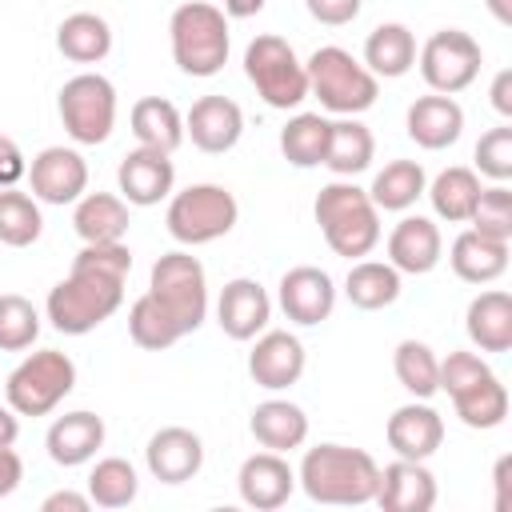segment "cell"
<instances>
[{
  "label": "cell",
  "instance_id": "52",
  "mask_svg": "<svg viewBox=\"0 0 512 512\" xmlns=\"http://www.w3.org/2000/svg\"><path fill=\"white\" fill-rule=\"evenodd\" d=\"M268 0H224V16H236V20H244V16H256L260 8H264Z\"/></svg>",
  "mask_w": 512,
  "mask_h": 512
},
{
  "label": "cell",
  "instance_id": "53",
  "mask_svg": "<svg viewBox=\"0 0 512 512\" xmlns=\"http://www.w3.org/2000/svg\"><path fill=\"white\" fill-rule=\"evenodd\" d=\"M496 508H508V456L496 460Z\"/></svg>",
  "mask_w": 512,
  "mask_h": 512
},
{
  "label": "cell",
  "instance_id": "28",
  "mask_svg": "<svg viewBox=\"0 0 512 512\" xmlns=\"http://www.w3.org/2000/svg\"><path fill=\"white\" fill-rule=\"evenodd\" d=\"M412 64H416V36H412L408 24L388 20V24H376L368 32V40H364V68L376 80L380 76L384 80H396V76L412 72Z\"/></svg>",
  "mask_w": 512,
  "mask_h": 512
},
{
  "label": "cell",
  "instance_id": "50",
  "mask_svg": "<svg viewBox=\"0 0 512 512\" xmlns=\"http://www.w3.org/2000/svg\"><path fill=\"white\" fill-rule=\"evenodd\" d=\"M492 108L500 116H512V68L496 72V80H492Z\"/></svg>",
  "mask_w": 512,
  "mask_h": 512
},
{
  "label": "cell",
  "instance_id": "41",
  "mask_svg": "<svg viewBox=\"0 0 512 512\" xmlns=\"http://www.w3.org/2000/svg\"><path fill=\"white\" fill-rule=\"evenodd\" d=\"M136 492H140V480L124 456H104L88 472V496L100 508H128L136 500Z\"/></svg>",
  "mask_w": 512,
  "mask_h": 512
},
{
  "label": "cell",
  "instance_id": "49",
  "mask_svg": "<svg viewBox=\"0 0 512 512\" xmlns=\"http://www.w3.org/2000/svg\"><path fill=\"white\" fill-rule=\"evenodd\" d=\"M44 512H88L92 508V496H80V492H52V496H44V504H40Z\"/></svg>",
  "mask_w": 512,
  "mask_h": 512
},
{
  "label": "cell",
  "instance_id": "30",
  "mask_svg": "<svg viewBox=\"0 0 512 512\" xmlns=\"http://www.w3.org/2000/svg\"><path fill=\"white\" fill-rule=\"evenodd\" d=\"M72 228L84 244H104V240H124L128 232V200L112 192H84L72 212Z\"/></svg>",
  "mask_w": 512,
  "mask_h": 512
},
{
  "label": "cell",
  "instance_id": "46",
  "mask_svg": "<svg viewBox=\"0 0 512 512\" xmlns=\"http://www.w3.org/2000/svg\"><path fill=\"white\" fill-rule=\"evenodd\" d=\"M304 8L312 20H320L328 28H344L360 16V0H304Z\"/></svg>",
  "mask_w": 512,
  "mask_h": 512
},
{
  "label": "cell",
  "instance_id": "24",
  "mask_svg": "<svg viewBox=\"0 0 512 512\" xmlns=\"http://www.w3.org/2000/svg\"><path fill=\"white\" fill-rule=\"evenodd\" d=\"M104 444V420L96 412H64L52 420L48 436H44V448L56 464L64 468H76V464H88Z\"/></svg>",
  "mask_w": 512,
  "mask_h": 512
},
{
  "label": "cell",
  "instance_id": "5",
  "mask_svg": "<svg viewBox=\"0 0 512 512\" xmlns=\"http://www.w3.org/2000/svg\"><path fill=\"white\" fill-rule=\"evenodd\" d=\"M304 72H308V96H316L320 108H328V112H336V116H360V112H368V108L376 104V96H380L376 76H372L352 52H344V48H336V44L316 48V52L308 56Z\"/></svg>",
  "mask_w": 512,
  "mask_h": 512
},
{
  "label": "cell",
  "instance_id": "54",
  "mask_svg": "<svg viewBox=\"0 0 512 512\" xmlns=\"http://www.w3.org/2000/svg\"><path fill=\"white\" fill-rule=\"evenodd\" d=\"M484 4H488V12H492V16H496L504 28L512 24V0H484Z\"/></svg>",
  "mask_w": 512,
  "mask_h": 512
},
{
  "label": "cell",
  "instance_id": "9",
  "mask_svg": "<svg viewBox=\"0 0 512 512\" xmlns=\"http://www.w3.org/2000/svg\"><path fill=\"white\" fill-rule=\"evenodd\" d=\"M148 292L172 312L184 336L196 332L208 316V276L192 252H164L148 272Z\"/></svg>",
  "mask_w": 512,
  "mask_h": 512
},
{
  "label": "cell",
  "instance_id": "13",
  "mask_svg": "<svg viewBox=\"0 0 512 512\" xmlns=\"http://www.w3.org/2000/svg\"><path fill=\"white\" fill-rule=\"evenodd\" d=\"M280 308L292 324H324L336 308V284L324 268H312V264H300V268H288L280 276Z\"/></svg>",
  "mask_w": 512,
  "mask_h": 512
},
{
  "label": "cell",
  "instance_id": "47",
  "mask_svg": "<svg viewBox=\"0 0 512 512\" xmlns=\"http://www.w3.org/2000/svg\"><path fill=\"white\" fill-rule=\"evenodd\" d=\"M24 172H28V164H24L20 144H16L12 136H4V132H0V188H12Z\"/></svg>",
  "mask_w": 512,
  "mask_h": 512
},
{
  "label": "cell",
  "instance_id": "3",
  "mask_svg": "<svg viewBox=\"0 0 512 512\" xmlns=\"http://www.w3.org/2000/svg\"><path fill=\"white\" fill-rule=\"evenodd\" d=\"M312 212H316V224H320V232L336 256L360 260L380 244V208L352 180L324 184Z\"/></svg>",
  "mask_w": 512,
  "mask_h": 512
},
{
  "label": "cell",
  "instance_id": "43",
  "mask_svg": "<svg viewBox=\"0 0 512 512\" xmlns=\"http://www.w3.org/2000/svg\"><path fill=\"white\" fill-rule=\"evenodd\" d=\"M468 224H472L476 232L492 236V240H512V192H508L504 184L480 188Z\"/></svg>",
  "mask_w": 512,
  "mask_h": 512
},
{
  "label": "cell",
  "instance_id": "45",
  "mask_svg": "<svg viewBox=\"0 0 512 512\" xmlns=\"http://www.w3.org/2000/svg\"><path fill=\"white\" fill-rule=\"evenodd\" d=\"M492 368L476 356V352H448L444 360H440V376H436V384L448 392V396H456V392H464L468 384H476L480 376H488Z\"/></svg>",
  "mask_w": 512,
  "mask_h": 512
},
{
  "label": "cell",
  "instance_id": "2",
  "mask_svg": "<svg viewBox=\"0 0 512 512\" xmlns=\"http://www.w3.org/2000/svg\"><path fill=\"white\" fill-rule=\"evenodd\" d=\"M120 304H124V276L72 264L68 280H60V284L48 292L44 312H48V320H52L56 332H64V336H84V332L100 328Z\"/></svg>",
  "mask_w": 512,
  "mask_h": 512
},
{
  "label": "cell",
  "instance_id": "42",
  "mask_svg": "<svg viewBox=\"0 0 512 512\" xmlns=\"http://www.w3.org/2000/svg\"><path fill=\"white\" fill-rule=\"evenodd\" d=\"M40 336V312L32 308V300L4 292L0 296V352H24L32 348Z\"/></svg>",
  "mask_w": 512,
  "mask_h": 512
},
{
  "label": "cell",
  "instance_id": "14",
  "mask_svg": "<svg viewBox=\"0 0 512 512\" xmlns=\"http://www.w3.org/2000/svg\"><path fill=\"white\" fill-rule=\"evenodd\" d=\"M116 184H120V192H124L128 204L152 208V204H160V200L172 192V184H176L172 156L160 152V148H144V144H140V148H132V152L120 160Z\"/></svg>",
  "mask_w": 512,
  "mask_h": 512
},
{
  "label": "cell",
  "instance_id": "21",
  "mask_svg": "<svg viewBox=\"0 0 512 512\" xmlns=\"http://www.w3.org/2000/svg\"><path fill=\"white\" fill-rule=\"evenodd\" d=\"M144 460H148V472H152L160 484H184V480H192V476L200 472V464H204V444H200V436H196L192 428L172 424V428H160V432L148 440Z\"/></svg>",
  "mask_w": 512,
  "mask_h": 512
},
{
  "label": "cell",
  "instance_id": "29",
  "mask_svg": "<svg viewBox=\"0 0 512 512\" xmlns=\"http://www.w3.org/2000/svg\"><path fill=\"white\" fill-rule=\"evenodd\" d=\"M128 120H132L136 144H144V148H160V152L172 156V152L184 144V116H180V108H176L172 100H164V96H144V100H136Z\"/></svg>",
  "mask_w": 512,
  "mask_h": 512
},
{
  "label": "cell",
  "instance_id": "12",
  "mask_svg": "<svg viewBox=\"0 0 512 512\" xmlns=\"http://www.w3.org/2000/svg\"><path fill=\"white\" fill-rule=\"evenodd\" d=\"M28 184L40 204H76L88 192V164L76 148L52 144L32 160Z\"/></svg>",
  "mask_w": 512,
  "mask_h": 512
},
{
  "label": "cell",
  "instance_id": "36",
  "mask_svg": "<svg viewBox=\"0 0 512 512\" xmlns=\"http://www.w3.org/2000/svg\"><path fill=\"white\" fill-rule=\"evenodd\" d=\"M328 124L320 112H296L284 128H280V152L288 164L296 168H316L324 164V148H328Z\"/></svg>",
  "mask_w": 512,
  "mask_h": 512
},
{
  "label": "cell",
  "instance_id": "38",
  "mask_svg": "<svg viewBox=\"0 0 512 512\" xmlns=\"http://www.w3.org/2000/svg\"><path fill=\"white\" fill-rule=\"evenodd\" d=\"M128 332H132V340H136L140 348H148V352L172 348V344L184 336V328L172 320V312H168L152 292H144V296L132 300V308H128Z\"/></svg>",
  "mask_w": 512,
  "mask_h": 512
},
{
  "label": "cell",
  "instance_id": "22",
  "mask_svg": "<svg viewBox=\"0 0 512 512\" xmlns=\"http://www.w3.org/2000/svg\"><path fill=\"white\" fill-rule=\"evenodd\" d=\"M440 256H444V240H440V228L428 216H404L388 232V264L396 272L424 276L440 264Z\"/></svg>",
  "mask_w": 512,
  "mask_h": 512
},
{
  "label": "cell",
  "instance_id": "44",
  "mask_svg": "<svg viewBox=\"0 0 512 512\" xmlns=\"http://www.w3.org/2000/svg\"><path fill=\"white\" fill-rule=\"evenodd\" d=\"M476 168L480 176L504 184L512 176V128L500 124V128H488L480 140H476Z\"/></svg>",
  "mask_w": 512,
  "mask_h": 512
},
{
  "label": "cell",
  "instance_id": "23",
  "mask_svg": "<svg viewBox=\"0 0 512 512\" xmlns=\"http://www.w3.org/2000/svg\"><path fill=\"white\" fill-rule=\"evenodd\" d=\"M404 124H408V136H412L420 148L440 152V148H452V144L460 140V132H464V108H460L452 96H440V92L416 96V100L408 104Z\"/></svg>",
  "mask_w": 512,
  "mask_h": 512
},
{
  "label": "cell",
  "instance_id": "40",
  "mask_svg": "<svg viewBox=\"0 0 512 512\" xmlns=\"http://www.w3.org/2000/svg\"><path fill=\"white\" fill-rule=\"evenodd\" d=\"M44 232L40 200L16 188H0V244L8 248H28Z\"/></svg>",
  "mask_w": 512,
  "mask_h": 512
},
{
  "label": "cell",
  "instance_id": "18",
  "mask_svg": "<svg viewBox=\"0 0 512 512\" xmlns=\"http://www.w3.org/2000/svg\"><path fill=\"white\" fill-rule=\"evenodd\" d=\"M248 376L268 392L292 388L304 376V344L292 332H260L248 352Z\"/></svg>",
  "mask_w": 512,
  "mask_h": 512
},
{
  "label": "cell",
  "instance_id": "7",
  "mask_svg": "<svg viewBox=\"0 0 512 512\" xmlns=\"http://www.w3.org/2000/svg\"><path fill=\"white\" fill-rule=\"evenodd\" d=\"M72 388H76L72 356H64L60 348H40L12 368L4 396L16 416H48Z\"/></svg>",
  "mask_w": 512,
  "mask_h": 512
},
{
  "label": "cell",
  "instance_id": "10",
  "mask_svg": "<svg viewBox=\"0 0 512 512\" xmlns=\"http://www.w3.org/2000/svg\"><path fill=\"white\" fill-rule=\"evenodd\" d=\"M56 108H60L64 132L76 144H104L116 128V88L100 72H80L64 80Z\"/></svg>",
  "mask_w": 512,
  "mask_h": 512
},
{
  "label": "cell",
  "instance_id": "19",
  "mask_svg": "<svg viewBox=\"0 0 512 512\" xmlns=\"http://www.w3.org/2000/svg\"><path fill=\"white\" fill-rule=\"evenodd\" d=\"M384 436H388V448L404 460H428L440 444H444V420L432 404L424 400H412V404H400L388 424H384Z\"/></svg>",
  "mask_w": 512,
  "mask_h": 512
},
{
  "label": "cell",
  "instance_id": "15",
  "mask_svg": "<svg viewBox=\"0 0 512 512\" xmlns=\"http://www.w3.org/2000/svg\"><path fill=\"white\" fill-rule=\"evenodd\" d=\"M216 320H220V332L224 336H232V340H256L268 328V320H272V300L260 288V280L236 276V280L224 284V292L216 300Z\"/></svg>",
  "mask_w": 512,
  "mask_h": 512
},
{
  "label": "cell",
  "instance_id": "26",
  "mask_svg": "<svg viewBox=\"0 0 512 512\" xmlns=\"http://www.w3.org/2000/svg\"><path fill=\"white\" fill-rule=\"evenodd\" d=\"M464 328L480 352H508L512 348V296L500 288L472 296L464 312Z\"/></svg>",
  "mask_w": 512,
  "mask_h": 512
},
{
  "label": "cell",
  "instance_id": "39",
  "mask_svg": "<svg viewBox=\"0 0 512 512\" xmlns=\"http://www.w3.org/2000/svg\"><path fill=\"white\" fill-rule=\"evenodd\" d=\"M392 372H396L400 388L412 392L416 400H428L432 392H440V384H436L440 360L424 340H400L392 352Z\"/></svg>",
  "mask_w": 512,
  "mask_h": 512
},
{
  "label": "cell",
  "instance_id": "11",
  "mask_svg": "<svg viewBox=\"0 0 512 512\" xmlns=\"http://www.w3.org/2000/svg\"><path fill=\"white\" fill-rule=\"evenodd\" d=\"M416 60H420V76H424V84H428L432 92L456 96V92H464V88L480 76L484 52H480V44H476L468 32H460V28H440V32H432V36L424 40V48H420Z\"/></svg>",
  "mask_w": 512,
  "mask_h": 512
},
{
  "label": "cell",
  "instance_id": "25",
  "mask_svg": "<svg viewBox=\"0 0 512 512\" xmlns=\"http://www.w3.org/2000/svg\"><path fill=\"white\" fill-rule=\"evenodd\" d=\"M448 264L464 284H492L508 268V240H492V236L468 228L452 240Z\"/></svg>",
  "mask_w": 512,
  "mask_h": 512
},
{
  "label": "cell",
  "instance_id": "27",
  "mask_svg": "<svg viewBox=\"0 0 512 512\" xmlns=\"http://www.w3.org/2000/svg\"><path fill=\"white\" fill-rule=\"evenodd\" d=\"M248 428H252L256 444L268 448V452H292V448H300L308 440V416L292 400H264V404H256Z\"/></svg>",
  "mask_w": 512,
  "mask_h": 512
},
{
  "label": "cell",
  "instance_id": "37",
  "mask_svg": "<svg viewBox=\"0 0 512 512\" xmlns=\"http://www.w3.org/2000/svg\"><path fill=\"white\" fill-rule=\"evenodd\" d=\"M452 404H456V416L468 428H500L504 416H508V388L488 372L476 384H468L464 392H456Z\"/></svg>",
  "mask_w": 512,
  "mask_h": 512
},
{
  "label": "cell",
  "instance_id": "17",
  "mask_svg": "<svg viewBox=\"0 0 512 512\" xmlns=\"http://www.w3.org/2000/svg\"><path fill=\"white\" fill-rule=\"evenodd\" d=\"M236 488H240V500H244L248 508L272 512V508H280V504L292 496L296 472H292V464L284 460V452H268V448H264V452H252V456L240 464Z\"/></svg>",
  "mask_w": 512,
  "mask_h": 512
},
{
  "label": "cell",
  "instance_id": "31",
  "mask_svg": "<svg viewBox=\"0 0 512 512\" xmlns=\"http://www.w3.org/2000/svg\"><path fill=\"white\" fill-rule=\"evenodd\" d=\"M56 48L72 64H100L112 52V28L96 12H72L56 28Z\"/></svg>",
  "mask_w": 512,
  "mask_h": 512
},
{
  "label": "cell",
  "instance_id": "35",
  "mask_svg": "<svg viewBox=\"0 0 512 512\" xmlns=\"http://www.w3.org/2000/svg\"><path fill=\"white\" fill-rule=\"evenodd\" d=\"M428 200H432V208H436V216L440 220H448V224H468V216H472V204H476V196H480V176L472 172V168H444L428 188Z\"/></svg>",
  "mask_w": 512,
  "mask_h": 512
},
{
  "label": "cell",
  "instance_id": "33",
  "mask_svg": "<svg viewBox=\"0 0 512 512\" xmlns=\"http://www.w3.org/2000/svg\"><path fill=\"white\" fill-rule=\"evenodd\" d=\"M424 188H428V176H424V168L416 160H388L376 172L368 196L384 212H404V208H412L424 196Z\"/></svg>",
  "mask_w": 512,
  "mask_h": 512
},
{
  "label": "cell",
  "instance_id": "51",
  "mask_svg": "<svg viewBox=\"0 0 512 512\" xmlns=\"http://www.w3.org/2000/svg\"><path fill=\"white\" fill-rule=\"evenodd\" d=\"M16 436H20V420H16V412H12V408H0V448H12Z\"/></svg>",
  "mask_w": 512,
  "mask_h": 512
},
{
  "label": "cell",
  "instance_id": "1",
  "mask_svg": "<svg viewBox=\"0 0 512 512\" xmlns=\"http://www.w3.org/2000/svg\"><path fill=\"white\" fill-rule=\"evenodd\" d=\"M296 484L316 504H368L380 484V464L364 448L316 444L304 452Z\"/></svg>",
  "mask_w": 512,
  "mask_h": 512
},
{
  "label": "cell",
  "instance_id": "8",
  "mask_svg": "<svg viewBox=\"0 0 512 512\" xmlns=\"http://www.w3.org/2000/svg\"><path fill=\"white\" fill-rule=\"evenodd\" d=\"M244 76L252 80V88L260 92V100L268 108H296L304 96H308V72L296 56V48L284 40V36H256L248 48H244Z\"/></svg>",
  "mask_w": 512,
  "mask_h": 512
},
{
  "label": "cell",
  "instance_id": "16",
  "mask_svg": "<svg viewBox=\"0 0 512 512\" xmlns=\"http://www.w3.org/2000/svg\"><path fill=\"white\" fill-rule=\"evenodd\" d=\"M240 132H244V112L228 96H200L184 116V136H192V144L208 156L232 152Z\"/></svg>",
  "mask_w": 512,
  "mask_h": 512
},
{
  "label": "cell",
  "instance_id": "32",
  "mask_svg": "<svg viewBox=\"0 0 512 512\" xmlns=\"http://www.w3.org/2000/svg\"><path fill=\"white\" fill-rule=\"evenodd\" d=\"M372 156H376V140L356 116H344V120L328 124V148H324V168L328 172H336L340 180L356 176L372 164Z\"/></svg>",
  "mask_w": 512,
  "mask_h": 512
},
{
  "label": "cell",
  "instance_id": "20",
  "mask_svg": "<svg viewBox=\"0 0 512 512\" xmlns=\"http://www.w3.org/2000/svg\"><path fill=\"white\" fill-rule=\"evenodd\" d=\"M372 500L388 512H428L436 504V476L424 468V460L396 456L388 468H380V484Z\"/></svg>",
  "mask_w": 512,
  "mask_h": 512
},
{
  "label": "cell",
  "instance_id": "48",
  "mask_svg": "<svg viewBox=\"0 0 512 512\" xmlns=\"http://www.w3.org/2000/svg\"><path fill=\"white\" fill-rule=\"evenodd\" d=\"M20 480H24V464H20V456H16L12 448H0V500L12 496V492L20 488Z\"/></svg>",
  "mask_w": 512,
  "mask_h": 512
},
{
  "label": "cell",
  "instance_id": "34",
  "mask_svg": "<svg viewBox=\"0 0 512 512\" xmlns=\"http://www.w3.org/2000/svg\"><path fill=\"white\" fill-rule=\"evenodd\" d=\"M344 292L356 308L364 312H380L388 304H396L400 296V272L384 260H356L348 268V280H344Z\"/></svg>",
  "mask_w": 512,
  "mask_h": 512
},
{
  "label": "cell",
  "instance_id": "6",
  "mask_svg": "<svg viewBox=\"0 0 512 512\" xmlns=\"http://www.w3.org/2000/svg\"><path fill=\"white\" fill-rule=\"evenodd\" d=\"M236 220H240V204L224 184H188L168 200V216H164L168 236L184 248L228 236Z\"/></svg>",
  "mask_w": 512,
  "mask_h": 512
},
{
  "label": "cell",
  "instance_id": "4",
  "mask_svg": "<svg viewBox=\"0 0 512 512\" xmlns=\"http://www.w3.org/2000/svg\"><path fill=\"white\" fill-rule=\"evenodd\" d=\"M172 60L184 76H216L228 60V16L208 0H188L168 20Z\"/></svg>",
  "mask_w": 512,
  "mask_h": 512
}]
</instances>
